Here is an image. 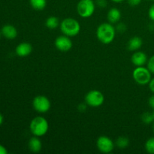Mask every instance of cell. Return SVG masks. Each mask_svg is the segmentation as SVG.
I'll return each instance as SVG.
<instances>
[{"label": "cell", "mask_w": 154, "mask_h": 154, "mask_svg": "<svg viewBox=\"0 0 154 154\" xmlns=\"http://www.w3.org/2000/svg\"><path fill=\"white\" fill-rule=\"evenodd\" d=\"M116 29L111 23H103L98 26L96 29V36L98 40L102 44H111L115 38Z\"/></svg>", "instance_id": "obj_1"}, {"label": "cell", "mask_w": 154, "mask_h": 154, "mask_svg": "<svg viewBox=\"0 0 154 154\" xmlns=\"http://www.w3.org/2000/svg\"><path fill=\"white\" fill-rule=\"evenodd\" d=\"M29 129L33 135L38 137H42L46 135L49 129L48 122L45 117H35L32 120L29 124Z\"/></svg>", "instance_id": "obj_2"}, {"label": "cell", "mask_w": 154, "mask_h": 154, "mask_svg": "<svg viewBox=\"0 0 154 154\" xmlns=\"http://www.w3.org/2000/svg\"><path fill=\"white\" fill-rule=\"evenodd\" d=\"M60 29L62 32L69 37H75L81 31V25L77 20L68 17L60 23Z\"/></svg>", "instance_id": "obj_3"}, {"label": "cell", "mask_w": 154, "mask_h": 154, "mask_svg": "<svg viewBox=\"0 0 154 154\" xmlns=\"http://www.w3.org/2000/svg\"><path fill=\"white\" fill-rule=\"evenodd\" d=\"M96 3L93 0H80L77 5V12L83 18H89L94 14Z\"/></svg>", "instance_id": "obj_4"}, {"label": "cell", "mask_w": 154, "mask_h": 154, "mask_svg": "<svg viewBox=\"0 0 154 154\" xmlns=\"http://www.w3.org/2000/svg\"><path fill=\"white\" fill-rule=\"evenodd\" d=\"M151 72L148 69L144 66H138L134 69L132 77L135 82L139 85L148 84L151 80Z\"/></svg>", "instance_id": "obj_5"}, {"label": "cell", "mask_w": 154, "mask_h": 154, "mask_svg": "<svg viewBox=\"0 0 154 154\" xmlns=\"http://www.w3.org/2000/svg\"><path fill=\"white\" fill-rule=\"evenodd\" d=\"M85 102L88 106L92 108H98L104 103L105 97L102 92L93 90L87 93L85 96Z\"/></svg>", "instance_id": "obj_6"}, {"label": "cell", "mask_w": 154, "mask_h": 154, "mask_svg": "<svg viewBox=\"0 0 154 154\" xmlns=\"http://www.w3.org/2000/svg\"><path fill=\"white\" fill-rule=\"evenodd\" d=\"M33 108L40 114H45L48 112L51 106L49 99L45 96H37L33 99Z\"/></svg>", "instance_id": "obj_7"}, {"label": "cell", "mask_w": 154, "mask_h": 154, "mask_svg": "<svg viewBox=\"0 0 154 154\" xmlns=\"http://www.w3.org/2000/svg\"><path fill=\"white\" fill-rule=\"evenodd\" d=\"M96 146L99 151L103 153H111L114 149V143L111 138L105 135H102L98 138Z\"/></svg>", "instance_id": "obj_8"}, {"label": "cell", "mask_w": 154, "mask_h": 154, "mask_svg": "<svg viewBox=\"0 0 154 154\" xmlns=\"http://www.w3.org/2000/svg\"><path fill=\"white\" fill-rule=\"evenodd\" d=\"M72 42L70 37L67 35H60L56 38L55 46L57 50L61 52H68L72 48Z\"/></svg>", "instance_id": "obj_9"}, {"label": "cell", "mask_w": 154, "mask_h": 154, "mask_svg": "<svg viewBox=\"0 0 154 154\" xmlns=\"http://www.w3.org/2000/svg\"><path fill=\"white\" fill-rule=\"evenodd\" d=\"M147 54L142 51H136L131 57V61L136 67L144 66L147 63Z\"/></svg>", "instance_id": "obj_10"}, {"label": "cell", "mask_w": 154, "mask_h": 154, "mask_svg": "<svg viewBox=\"0 0 154 154\" xmlns=\"http://www.w3.org/2000/svg\"><path fill=\"white\" fill-rule=\"evenodd\" d=\"M32 51V47L31 44L28 43V42H22V43L19 44L15 49L17 55L20 57H27L31 54Z\"/></svg>", "instance_id": "obj_11"}, {"label": "cell", "mask_w": 154, "mask_h": 154, "mask_svg": "<svg viewBox=\"0 0 154 154\" xmlns=\"http://www.w3.org/2000/svg\"><path fill=\"white\" fill-rule=\"evenodd\" d=\"M2 35L8 39H14L17 36V30L14 26L8 24L2 28Z\"/></svg>", "instance_id": "obj_12"}, {"label": "cell", "mask_w": 154, "mask_h": 154, "mask_svg": "<svg viewBox=\"0 0 154 154\" xmlns=\"http://www.w3.org/2000/svg\"><path fill=\"white\" fill-rule=\"evenodd\" d=\"M29 149L31 150L32 153H39L42 148V144L41 140L39 139V137L33 136L29 139L28 143Z\"/></svg>", "instance_id": "obj_13"}, {"label": "cell", "mask_w": 154, "mask_h": 154, "mask_svg": "<svg viewBox=\"0 0 154 154\" xmlns=\"http://www.w3.org/2000/svg\"><path fill=\"white\" fill-rule=\"evenodd\" d=\"M142 45V38L138 36H135L129 39L128 42V49L131 51H136L141 48Z\"/></svg>", "instance_id": "obj_14"}, {"label": "cell", "mask_w": 154, "mask_h": 154, "mask_svg": "<svg viewBox=\"0 0 154 154\" xmlns=\"http://www.w3.org/2000/svg\"><path fill=\"white\" fill-rule=\"evenodd\" d=\"M107 18L111 23H116L121 18V12L117 8H112L108 11Z\"/></svg>", "instance_id": "obj_15"}, {"label": "cell", "mask_w": 154, "mask_h": 154, "mask_svg": "<svg viewBox=\"0 0 154 154\" xmlns=\"http://www.w3.org/2000/svg\"><path fill=\"white\" fill-rule=\"evenodd\" d=\"M45 26L49 29H56L60 26V20L57 17L51 16L47 18L45 21Z\"/></svg>", "instance_id": "obj_16"}, {"label": "cell", "mask_w": 154, "mask_h": 154, "mask_svg": "<svg viewBox=\"0 0 154 154\" xmlns=\"http://www.w3.org/2000/svg\"><path fill=\"white\" fill-rule=\"evenodd\" d=\"M30 5L36 11H42L46 8L47 0H29Z\"/></svg>", "instance_id": "obj_17"}, {"label": "cell", "mask_w": 154, "mask_h": 154, "mask_svg": "<svg viewBox=\"0 0 154 154\" xmlns=\"http://www.w3.org/2000/svg\"><path fill=\"white\" fill-rule=\"evenodd\" d=\"M129 141L126 137H119L116 141V145L120 149H125L129 146Z\"/></svg>", "instance_id": "obj_18"}, {"label": "cell", "mask_w": 154, "mask_h": 154, "mask_svg": "<svg viewBox=\"0 0 154 154\" xmlns=\"http://www.w3.org/2000/svg\"><path fill=\"white\" fill-rule=\"evenodd\" d=\"M145 150L148 153L154 154V137H151L146 141Z\"/></svg>", "instance_id": "obj_19"}, {"label": "cell", "mask_w": 154, "mask_h": 154, "mask_svg": "<svg viewBox=\"0 0 154 154\" xmlns=\"http://www.w3.org/2000/svg\"><path fill=\"white\" fill-rule=\"evenodd\" d=\"M141 120L145 124H150V123H152L154 121L153 114L150 112H144L141 115Z\"/></svg>", "instance_id": "obj_20"}, {"label": "cell", "mask_w": 154, "mask_h": 154, "mask_svg": "<svg viewBox=\"0 0 154 154\" xmlns=\"http://www.w3.org/2000/svg\"><path fill=\"white\" fill-rule=\"evenodd\" d=\"M147 69L150 71L152 74H154V55L152 56L148 60H147Z\"/></svg>", "instance_id": "obj_21"}, {"label": "cell", "mask_w": 154, "mask_h": 154, "mask_svg": "<svg viewBox=\"0 0 154 154\" xmlns=\"http://www.w3.org/2000/svg\"><path fill=\"white\" fill-rule=\"evenodd\" d=\"M148 16L150 19L154 22V4L152 5L150 7L148 11Z\"/></svg>", "instance_id": "obj_22"}, {"label": "cell", "mask_w": 154, "mask_h": 154, "mask_svg": "<svg viewBox=\"0 0 154 154\" xmlns=\"http://www.w3.org/2000/svg\"><path fill=\"white\" fill-rule=\"evenodd\" d=\"M115 29L120 32H124L126 30V26L123 23H120L117 26Z\"/></svg>", "instance_id": "obj_23"}, {"label": "cell", "mask_w": 154, "mask_h": 154, "mask_svg": "<svg viewBox=\"0 0 154 154\" xmlns=\"http://www.w3.org/2000/svg\"><path fill=\"white\" fill-rule=\"evenodd\" d=\"M96 5L100 8H105L107 6L106 0H96Z\"/></svg>", "instance_id": "obj_24"}, {"label": "cell", "mask_w": 154, "mask_h": 154, "mask_svg": "<svg viewBox=\"0 0 154 154\" xmlns=\"http://www.w3.org/2000/svg\"><path fill=\"white\" fill-rule=\"evenodd\" d=\"M128 3L131 6H137L141 2V0H127Z\"/></svg>", "instance_id": "obj_25"}, {"label": "cell", "mask_w": 154, "mask_h": 154, "mask_svg": "<svg viewBox=\"0 0 154 154\" xmlns=\"http://www.w3.org/2000/svg\"><path fill=\"white\" fill-rule=\"evenodd\" d=\"M148 103H149V105L150 106V108L154 110V95H153V96H151L150 98H149Z\"/></svg>", "instance_id": "obj_26"}, {"label": "cell", "mask_w": 154, "mask_h": 154, "mask_svg": "<svg viewBox=\"0 0 154 154\" xmlns=\"http://www.w3.org/2000/svg\"><path fill=\"white\" fill-rule=\"evenodd\" d=\"M87 104H80L79 105H78V110H79L80 111H81V112H84V111H86V109H87Z\"/></svg>", "instance_id": "obj_27"}, {"label": "cell", "mask_w": 154, "mask_h": 154, "mask_svg": "<svg viewBox=\"0 0 154 154\" xmlns=\"http://www.w3.org/2000/svg\"><path fill=\"white\" fill-rule=\"evenodd\" d=\"M148 84H149V88H150V91H151L153 93H154V78H151V80H150V81L149 82Z\"/></svg>", "instance_id": "obj_28"}, {"label": "cell", "mask_w": 154, "mask_h": 154, "mask_svg": "<svg viewBox=\"0 0 154 154\" xmlns=\"http://www.w3.org/2000/svg\"><path fill=\"white\" fill-rule=\"evenodd\" d=\"M8 150L3 145L0 144V154H7Z\"/></svg>", "instance_id": "obj_29"}, {"label": "cell", "mask_w": 154, "mask_h": 154, "mask_svg": "<svg viewBox=\"0 0 154 154\" xmlns=\"http://www.w3.org/2000/svg\"><path fill=\"white\" fill-rule=\"evenodd\" d=\"M3 121H4V117H3L2 114H0V126L3 123Z\"/></svg>", "instance_id": "obj_30"}, {"label": "cell", "mask_w": 154, "mask_h": 154, "mask_svg": "<svg viewBox=\"0 0 154 154\" xmlns=\"http://www.w3.org/2000/svg\"><path fill=\"white\" fill-rule=\"evenodd\" d=\"M112 2H114L115 3H120V2H123L124 0H111Z\"/></svg>", "instance_id": "obj_31"}, {"label": "cell", "mask_w": 154, "mask_h": 154, "mask_svg": "<svg viewBox=\"0 0 154 154\" xmlns=\"http://www.w3.org/2000/svg\"><path fill=\"white\" fill-rule=\"evenodd\" d=\"M153 133H154V123H153Z\"/></svg>", "instance_id": "obj_32"}, {"label": "cell", "mask_w": 154, "mask_h": 154, "mask_svg": "<svg viewBox=\"0 0 154 154\" xmlns=\"http://www.w3.org/2000/svg\"><path fill=\"white\" fill-rule=\"evenodd\" d=\"M1 35H2V32H0V37H1Z\"/></svg>", "instance_id": "obj_33"}, {"label": "cell", "mask_w": 154, "mask_h": 154, "mask_svg": "<svg viewBox=\"0 0 154 154\" xmlns=\"http://www.w3.org/2000/svg\"><path fill=\"white\" fill-rule=\"evenodd\" d=\"M153 119H154V111L153 112Z\"/></svg>", "instance_id": "obj_34"}, {"label": "cell", "mask_w": 154, "mask_h": 154, "mask_svg": "<svg viewBox=\"0 0 154 154\" xmlns=\"http://www.w3.org/2000/svg\"><path fill=\"white\" fill-rule=\"evenodd\" d=\"M148 1H152V2H154V0H148Z\"/></svg>", "instance_id": "obj_35"}]
</instances>
